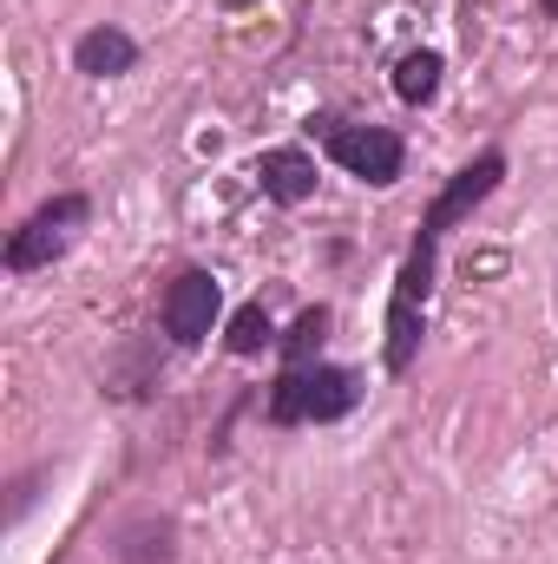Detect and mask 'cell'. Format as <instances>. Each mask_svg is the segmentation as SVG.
<instances>
[{
    "label": "cell",
    "mask_w": 558,
    "mask_h": 564,
    "mask_svg": "<svg viewBox=\"0 0 558 564\" xmlns=\"http://www.w3.org/2000/svg\"><path fill=\"white\" fill-rule=\"evenodd\" d=\"M355 401H362V381L348 368L309 361V368H282V381L270 388V421L277 426H302V421L329 426V421H348Z\"/></svg>",
    "instance_id": "cell-1"
},
{
    "label": "cell",
    "mask_w": 558,
    "mask_h": 564,
    "mask_svg": "<svg viewBox=\"0 0 558 564\" xmlns=\"http://www.w3.org/2000/svg\"><path fill=\"white\" fill-rule=\"evenodd\" d=\"M433 237H415V250H408V263H401V282H395V295H388V348H382V361H388V375H408L420 355V335H427V295H433Z\"/></svg>",
    "instance_id": "cell-2"
},
{
    "label": "cell",
    "mask_w": 558,
    "mask_h": 564,
    "mask_svg": "<svg viewBox=\"0 0 558 564\" xmlns=\"http://www.w3.org/2000/svg\"><path fill=\"white\" fill-rule=\"evenodd\" d=\"M86 217H93V197H79V191H66V197H53V204H40L13 237H7V250H0V263L13 270V276H33V270H46L53 257H66V243L86 230Z\"/></svg>",
    "instance_id": "cell-3"
},
{
    "label": "cell",
    "mask_w": 558,
    "mask_h": 564,
    "mask_svg": "<svg viewBox=\"0 0 558 564\" xmlns=\"http://www.w3.org/2000/svg\"><path fill=\"white\" fill-rule=\"evenodd\" d=\"M322 144H329V158L348 171V177H362V184H395L401 177V164H408V144L401 132H388V126H348V119H309Z\"/></svg>",
    "instance_id": "cell-4"
},
{
    "label": "cell",
    "mask_w": 558,
    "mask_h": 564,
    "mask_svg": "<svg viewBox=\"0 0 558 564\" xmlns=\"http://www.w3.org/2000/svg\"><path fill=\"white\" fill-rule=\"evenodd\" d=\"M500 177H506V151H480L473 164H460V171L447 177V191L427 204V217H420V237H433V243H440L453 224H466V217H473V210H480V204L500 191Z\"/></svg>",
    "instance_id": "cell-5"
},
{
    "label": "cell",
    "mask_w": 558,
    "mask_h": 564,
    "mask_svg": "<svg viewBox=\"0 0 558 564\" xmlns=\"http://www.w3.org/2000/svg\"><path fill=\"white\" fill-rule=\"evenodd\" d=\"M217 315H224V289H217L211 270H178L171 289H164V302H158V322H164V335L178 348H197L217 328Z\"/></svg>",
    "instance_id": "cell-6"
},
{
    "label": "cell",
    "mask_w": 558,
    "mask_h": 564,
    "mask_svg": "<svg viewBox=\"0 0 558 564\" xmlns=\"http://www.w3.org/2000/svg\"><path fill=\"white\" fill-rule=\"evenodd\" d=\"M139 66V40L126 33V26H86L79 40H73V73H86V79H119V73H132Z\"/></svg>",
    "instance_id": "cell-7"
},
{
    "label": "cell",
    "mask_w": 558,
    "mask_h": 564,
    "mask_svg": "<svg viewBox=\"0 0 558 564\" xmlns=\"http://www.w3.org/2000/svg\"><path fill=\"white\" fill-rule=\"evenodd\" d=\"M257 184L270 204H309L315 197V158L302 144H270L257 158Z\"/></svg>",
    "instance_id": "cell-8"
},
{
    "label": "cell",
    "mask_w": 558,
    "mask_h": 564,
    "mask_svg": "<svg viewBox=\"0 0 558 564\" xmlns=\"http://www.w3.org/2000/svg\"><path fill=\"white\" fill-rule=\"evenodd\" d=\"M112 558L119 564H178V525L164 512H132L112 532Z\"/></svg>",
    "instance_id": "cell-9"
},
{
    "label": "cell",
    "mask_w": 558,
    "mask_h": 564,
    "mask_svg": "<svg viewBox=\"0 0 558 564\" xmlns=\"http://www.w3.org/2000/svg\"><path fill=\"white\" fill-rule=\"evenodd\" d=\"M224 348L230 355H264V348H277V322H270V308L264 302H244L237 315H230V328H224Z\"/></svg>",
    "instance_id": "cell-10"
},
{
    "label": "cell",
    "mask_w": 558,
    "mask_h": 564,
    "mask_svg": "<svg viewBox=\"0 0 558 564\" xmlns=\"http://www.w3.org/2000/svg\"><path fill=\"white\" fill-rule=\"evenodd\" d=\"M440 53H408L401 66H395V99L401 106H433L440 99Z\"/></svg>",
    "instance_id": "cell-11"
},
{
    "label": "cell",
    "mask_w": 558,
    "mask_h": 564,
    "mask_svg": "<svg viewBox=\"0 0 558 564\" xmlns=\"http://www.w3.org/2000/svg\"><path fill=\"white\" fill-rule=\"evenodd\" d=\"M322 335H329V308L315 302V308H302V315L289 322V335H282V368H309V361L322 355Z\"/></svg>",
    "instance_id": "cell-12"
},
{
    "label": "cell",
    "mask_w": 558,
    "mask_h": 564,
    "mask_svg": "<svg viewBox=\"0 0 558 564\" xmlns=\"http://www.w3.org/2000/svg\"><path fill=\"white\" fill-rule=\"evenodd\" d=\"M539 7H546V13H558V0H539Z\"/></svg>",
    "instance_id": "cell-13"
},
{
    "label": "cell",
    "mask_w": 558,
    "mask_h": 564,
    "mask_svg": "<svg viewBox=\"0 0 558 564\" xmlns=\"http://www.w3.org/2000/svg\"><path fill=\"white\" fill-rule=\"evenodd\" d=\"M230 7H237V0H230Z\"/></svg>",
    "instance_id": "cell-14"
}]
</instances>
